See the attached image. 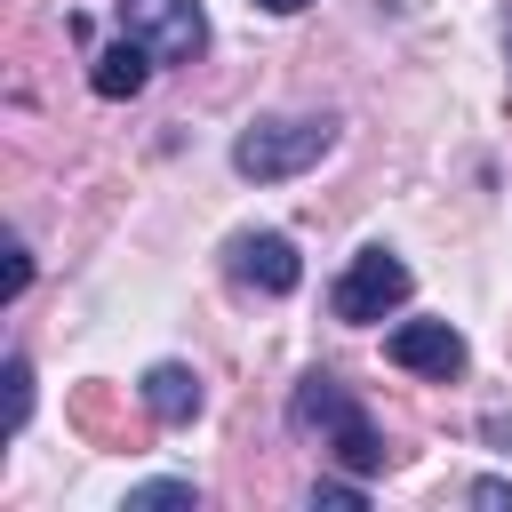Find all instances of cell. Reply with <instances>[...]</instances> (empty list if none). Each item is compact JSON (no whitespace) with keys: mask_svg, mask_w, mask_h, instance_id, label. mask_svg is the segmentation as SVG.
<instances>
[{"mask_svg":"<svg viewBox=\"0 0 512 512\" xmlns=\"http://www.w3.org/2000/svg\"><path fill=\"white\" fill-rule=\"evenodd\" d=\"M336 144V112H280V120H248L232 136V168L248 184H280V176H304L312 160H328Z\"/></svg>","mask_w":512,"mask_h":512,"instance_id":"6da1fadb","label":"cell"},{"mask_svg":"<svg viewBox=\"0 0 512 512\" xmlns=\"http://www.w3.org/2000/svg\"><path fill=\"white\" fill-rule=\"evenodd\" d=\"M392 304H408V264H400L392 248H360V256L344 264V280L328 288V312H336V320H352V328L384 320Z\"/></svg>","mask_w":512,"mask_h":512,"instance_id":"7a4b0ae2","label":"cell"},{"mask_svg":"<svg viewBox=\"0 0 512 512\" xmlns=\"http://www.w3.org/2000/svg\"><path fill=\"white\" fill-rule=\"evenodd\" d=\"M120 32L144 40L160 64H200V48H208L200 0H120Z\"/></svg>","mask_w":512,"mask_h":512,"instance_id":"3957f363","label":"cell"},{"mask_svg":"<svg viewBox=\"0 0 512 512\" xmlns=\"http://www.w3.org/2000/svg\"><path fill=\"white\" fill-rule=\"evenodd\" d=\"M224 264H232V280H240V288H264V296H288V288L304 280V256H296V240H288V232H232Z\"/></svg>","mask_w":512,"mask_h":512,"instance_id":"277c9868","label":"cell"},{"mask_svg":"<svg viewBox=\"0 0 512 512\" xmlns=\"http://www.w3.org/2000/svg\"><path fill=\"white\" fill-rule=\"evenodd\" d=\"M384 360L448 384V376H464V360H472V352H464V336H456L448 320H400V328L384 336Z\"/></svg>","mask_w":512,"mask_h":512,"instance_id":"5b68a950","label":"cell"},{"mask_svg":"<svg viewBox=\"0 0 512 512\" xmlns=\"http://www.w3.org/2000/svg\"><path fill=\"white\" fill-rule=\"evenodd\" d=\"M360 416H368V408H360L328 368H312V376L296 384V400H288V424H296V432H320V440H336V432L360 424Z\"/></svg>","mask_w":512,"mask_h":512,"instance_id":"8992f818","label":"cell"},{"mask_svg":"<svg viewBox=\"0 0 512 512\" xmlns=\"http://www.w3.org/2000/svg\"><path fill=\"white\" fill-rule=\"evenodd\" d=\"M152 64H160V56H152L144 40H128V32H120L112 48H96V64H88V88H96L104 104H120V96H136V88L152 80Z\"/></svg>","mask_w":512,"mask_h":512,"instance_id":"52a82bcc","label":"cell"},{"mask_svg":"<svg viewBox=\"0 0 512 512\" xmlns=\"http://www.w3.org/2000/svg\"><path fill=\"white\" fill-rule=\"evenodd\" d=\"M136 392H144V408H152L160 424H192V416H200V400H208V392H200V376H192L184 360L144 368V384H136Z\"/></svg>","mask_w":512,"mask_h":512,"instance_id":"ba28073f","label":"cell"},{"mask_svg":"<svg viewBox=\"0 0 512 512\" xmlns=\"http://www.w3.org/2000/svg\"><path fill=\"white\" fill-rule=\"evenodd\" d=\"M328 448L344 456V472H376V464H384V440H376V424H368V416H360V424H344Z\"/></svg>","mask_w":512,"mask_h":512,"instance_id":"9c48e42d","label":"cell"},{"mask_svg":"<svg viewBox=\"0 0 512 512\" xmlns=\"http://www.w3.org/2000/svg\"><path fill=\"white\" fill-rule=\"evenodd\" d=\"M24 416H32V360L8 352V432H24Z\"/></svg>","mask_w":512,"mask_h":512,"instance_id":"30bf717a","label":"cell"},{"mask_svg":"<svg viewBox=\"0 0 512 512\" xmlns=\"http://www.w3.org/2000/svg\"><path fill=\"white\" fill-rule=\"evenodd\" d=\"M152 504H200V488L192 480H144V488H128V512H152Z\"/></svg>","mask_w":512,"mask_h":512,"instance_id":"8fae6325","label":"cell"},{"mask_svg":"<svg viewBox=\"0 0 512 512\" xmlns=\"http://www.w3.org/2000/svg\"><path fill=\"white\" fill-rule=\"evenodd\" d=\"M312 504H320V512H360L368 496H360V480H320V488H312Z\"/></svg>","mask_w":512,"mask_h":512,"instance_id":"7c38bea8","label":"cell"},{"mask_svg":"<svg viewBox=\"0 0 512 512\" xmlns=\"http://www.w3.org/2000/svg\"><path fill=\"white\" fill-rule=\"evenodd\" d=\"M24 288H32V248H24V240H8V304H16Z\"/></svg>","mask_w":512,"mask_h":512,"instance_id":"4fadbf2b","label":"cell"},{"mask_svg":"<svg viewBox=\"0 0 512 512\" xmlns=\"http://www.w3.org/2000/svg\"><path fill=\"white\" fill-rule=\"evenodd\" d=\"M472 504H512V480H472Z\"/></svg>","mask_w":512,"mask_h":512,"instance_id":"5bb4252c","label":"cell"},{"mask_svg":"<svg viewBox=\"0 0 512 512\" xmlns=\"http://www.w3.org/2000/svg\"><path fill=\"white\" fill-rule=\"evenodd\" d=\"M488 440H496V448H512V416H488Z\"/></svg>","mask_w":512,"mask_h":512,"instance_id":"9a60e30c","label":"cell"},{"mask_svg":"<svg viewBox=\"0 0 512 512\" xmlns=\"http://www.w3.org/2000/svg\"><path fill=\"white\" fill-rule=\"evenodd\" d=\"M256 8H272V16H296V8H312V0H256Z\"/></svg>","mask_w":512,"mask_h":512,"instance_id":"2e32d148","label":"cell"}]
</instances>
